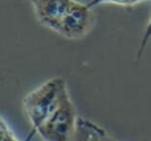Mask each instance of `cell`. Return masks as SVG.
I'll list each match as a JSON object with an SVG mask.
<instances>
[{"label":"cell","mask_w":151,"mask_h":141,"mask_svg":"<svg viewBox=\"0 0 151 141\" xmlns=\"http://www.w3.org/2000/svg\"><path fill=\"white\" fill-rule=\"evenodd\" d=\"M68 91L63 77L47 80L23 99V110L32 129H39L57 108L61 97Z\"/></svg>","instance_id":"1"},{"label":"cell","mask_w":151,"mask_h":141,"mask_svg":"<svg viewBox=\"0 0 151 141\" xmlns=\"http://www.w3.org/2000/svg\"><path fill=\"white\" fill-rule=\"evenodd\" d=\"M35 133H37V131L36 129H32V132L28 134V137L24 141H31L32 137L35 136ZM0 136H1V141H20L16 139V136L13 134V132L11 131L9 126L7 125L4 118H1V121H0Z\"/></svg>","instance_id":"6"},{"label":"cell","mask_w":151,"mask_h":141,"mask_svg":"<svg viewBox=\"0 0 151 141\" xmlns=\"http://www.w3.org/2000/svg\"><path fill=\"white\" fill-rule=\"evenodd\" d=\"M74 141H119V140L110 136L98 124L78 116Z\"/></svg>","instance_id":"5"},{"label":"cell","mask_w":151,"mask_h":141,"mask_svg":"<svg viewBox=\"0 0 151 141\" xmlns=\"http://www.w3.org/2000/svg\"><path fill=\"white\" fill-rule=\"evenodd\" d=\"M78 116L69 92L63 94L57 108L37 129L44 141H74Z\"/></svg>","instance_id":"2"},{"label":"cell","mask_w":151,"mask_h":141,"mask_svg":"<svg viewBox=\"0 0 151 141\" xmlns=\"http://www.w3.org/2000/svg\"><path fill=\"white\" fill-rule=\"evenodd\" d=\"M93 23L94 17L91 13V8L88 4H82L74 0L56 32L65 39L78 40L85 37L90 32Z\"/></svg>","instance_id":"3"},{"label":"cell","mask_w":151,"mask_h":141,"mask_svg":"<svg viewBox=\"0 0 151 141\" xmlns=\"http://www.w3.org/2000/svg\"><path fill=\"white\" fill-rule=\"evenodd\" d=\"M141 1H146V0H90L88 5L90 8L96 7L98 4H104V3H109V4H117V5H123V7H130V5L138 4Z\"/></svg>","instance_id":"7"},{"label":"cell","mask_w":151,"mask_h":141,"mask_svg":"<svg viewBox=\"0 0 151 141\" xmlns=\"http://www.w3.org/2000/svg\"><path fill=\"white\" fill-rule=\"evenodd\" d=\"M150 39H151V19H150L149 24H147L146 29H145V32H143V37H142L141 45H139L138 52H137V59H141L142 57V55H143V51H145V48H146V45H147V43H149Z\"/></svg>","instance_id":"8"},{"label":"cell","mask_w":151,"mask_h":141,"mask_svg":"<svg viewBox=\"0 0 151 141\" xmlns=\"http://www.w3.org/2000/svg\"><path fill=\"white\" fill-rule=\"evenodd\" d=\"M31 3L39 23L56 32L74 0H31Z\"/></svg>","instance_id":"4"}]
</instances>
